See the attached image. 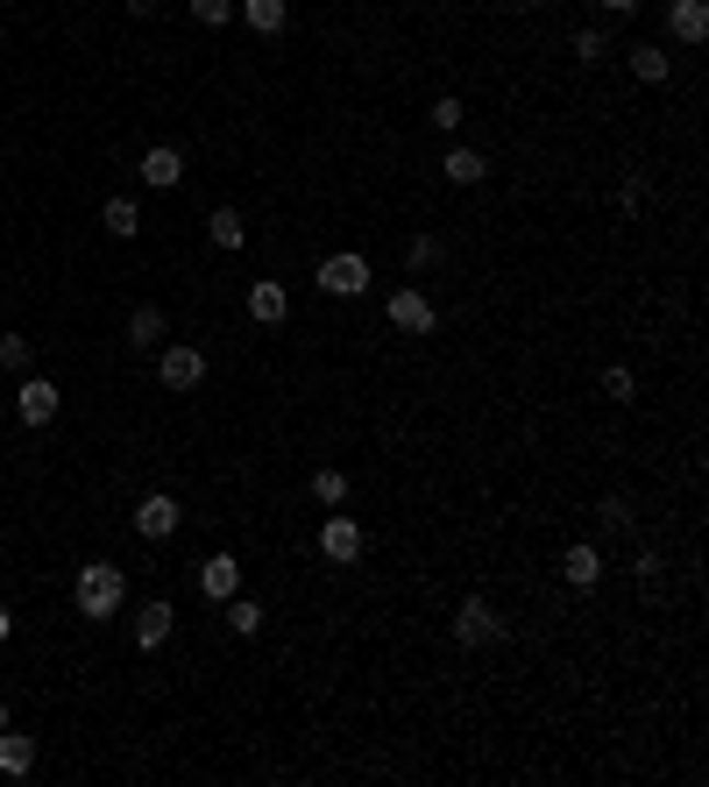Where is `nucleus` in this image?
Segmentation results:
<instances>
[{"label": "nucleus", "instance_id": "nucleus-1", "mask_svg": "<svg viewBox=\"0 0 709 787\" xmlns=\"http://www.w3.org/2000/svg\"><path fill=\"white\" fill-rule=\"evenodd\" d=\"M71 603H79V617H93V625H107V617L128 603V574L114 561H85L79 582H71Z\"/></svg>", "mask_w": 709, "mask_h": 787}, {"label": "nucleus", "instance_id": "nucleus-2", "mask_svg": "<svg viewBox=\"0 0 709 787\" xmlns=\"http://www.w3.org/2000/svg\"><path fill=\"white\" fill-rule=\"evenodd\" d=\"M312 284H320L327 298H362V292H369V255H355V249H334V255H320V270H312Z\"/></svg>", "mask_w": 709, "mask_h": 787}, {"label": "nucleus", "instance_id": "nucleus-3", "mask_svg": "<svg viewBox=\"0 0 709 787\" xmlns=\"http://www.w3.org/2000/svg\"><path fill=\"white\" fill-rule=\"evenodd\" d=\"M362 547H369V539H362V525L334 504V511L320 518V554H327L334 568H355V561H362Z\"/></svg>", "mask_w": 709, "mask_h": 787}, {"label": "nucleus", "instance_id": "nucleus-4", "mask_svg": "<svg viewBox=\"0 0 709 787\" xmlns=\"http://www.w3.org/2000/svg\"><path fill=\"white\" fill-rule=\"evenodd\" d=\"M57 404H65V390H57L50 376H22V390H14V419H22V426H50Z\"/></svg>", "mask_w": 709, "mask_h": 787}, {"label": "nucleus", "instance_id": "nucleus-5", "mask_svg": "<svg viewBox=\"0 0 709 787\" xmlns=\"http://www.w3.org/2000/svg\"><path fill=\"white\" fill-rule=\"evenodd\" d=\"M455 639H461V646H496V639H504V617H496L490 596H469V603L455 611Z\"/></svg>", "mask_w": 709, "mask_h": 787}, {"label": "nucleus", "instance_id": "nucleus-6", "mask_svg": "<svg viewBox=\"0 0 709 787\" xmlns=\"http://www.w3.org/2000/svg\"><path fill=\"white\" fill-rule=\"evenodd\" d=\"M157 376H163V390H199L206 384V355L199 347H171L163 341L157 347Z\"/></svg>", "mask_w": 709, "mask_h": 787}, {"label": "nucleus", "instance_id": "nucleus-7", "mask_svg": "<svg viewBox=\"0 0 709 787\" xmlns=\"http://www.w3.org/2000/svg\"><path fill=\"white\" fill-rule=\"evenodd\" d=\"M178 525H185V511H178V497H163V490H149L142 504H135V533L157 547V539H171Z\"/></svg>", "mask_w": 709, "mask_h": 787}, {"label": "nucleus", "instance_id": "nucleus-8", "mask_svg": "<svg viewBox=\"0 0 709 787\" xmlns=\"http://www.w3.org/2000/svg\"><path fill=\"white\" fill-rule=\"evenodd\" d=\"M390 327H398V334H433L441 312H433L426 292H390Z\"/></svg>", "mask_w": 709, "mask_h": 787}, {"label": "nucleus", "instance_id": "nucleus-9", "mask_svg": "<svg viewBox=\"0 0 709 787\" xmlns=\"http://www.w3.org/2000/svg\"><path fill=\"white\" fill-rule=\"evenodd\" d=\"M135 178H142V185H157V192H178V185H185V157H178L171 142H157V149H142Z\"/></svg>", "mask_w": 709, "mask_h": 787}, {"label": "nucleus", "instance_id": "nucleus-10", "mask_svg": "<svg viewBox=\"0 0 709 787\" xmlns=\"http://www.w3.org/2000/svg\"><path fill=\"white\" fill-rule=\"evenodd\" d=\"M199 596L206 603L241 596V561H235V554H206V561H199Z\"/></svg>", "mask_w": 709, "mask_h": 787}, {"label": "nucleus", "instance_id": "nucleus-11", "mask_svg": "<svg viewBox=\"0 0 709 787\" xmlns=\"http://www.w3.org/2000/svg\"><path fill=\"white\" fill-rule=\"evenodd\" d=\"M171 631H178V611H171L163 596L135 611V646H142V653H157V646H171Z\"/></svg>", "mask_w": 709, "mask_h": 787}, {"label": "nucleus", "instance_id": "nucleus-12", "mask_svg": "<svg viewBox=\"0 0 709 787\" xmlns=\"http://www.w3.org/2000/svg\"><path fill=\"white\" fill-rule=\"evenodd\" d=\"M561 582L568 589H596L603 582V547H596V539H575V547L561 554Z\"/></svg>", "mask_w": 709, "mask_h": 787}, {"label": "nucleus", "instance_id": "nucleus-13", "mask_svg": "<svg viewBox=\"0 0 709 787\" xmlns=\"http://www.w3.org/2000/svg\"><path fill=\"white\" fill-rule=\"evenodd\" d=\"M249 320L255 327H284V320H291V292H284V284H249Z\"/></svg>", "mask_w": 709, "mask_h": 787}, {"label": "nucleus", "instance_id": "nucleus-14", "mask_svg": "<svg viewBox=\"0 0 709 787\" xmlns=\"http://www.w3.org/2000/svg\"><path fill=\"white\" fill-rule=\"evenodd\" d=\"M235 14L255 28V36H284V22H291V0H235Z\"/></svg>", "mask_w": 709, "mask_h": 787}, {"label": "nucleus", "instance_id": "nucleus-15", "mask_svg": "<svg viewBox=\"0 0 709 787\" xmlns=\"http://www.w3.org/2000/svg\"><path fill=\"white\" fill-rule=\"evenodd\" d=\"M667 28H674V43H702L709 36V0H674Z\"/></svg>", "mask_w": 709, "mask_h": 787}, {"label": "nucleus", "instance_id": "nucleus-16", "mask_svg": "<svg viewBox=\"0 0 709 787\" xmlns=\"http://www.w3.org/2000/svg\"><path fill=\"white\" fill-rule=\"evenodd\" d=\"M163 334H171V327H163V306H135V312H128V347L157 355V347H163Z\"/></svg>", "mask_w": 709, "mask_h": 787}, {"label": "nucleus", "instance_id": "nucleus-17", "mask_svg": "<svg viewBox=\"0 0 709 787\" xmlns=\"http://www.w3.org/2000/svg\"><path fill=\"white\" fill-rule=\"evenodd\" d=\"M0 774H8V780L36 774V738H22V731H0Z\"/></svg>", "mask_w": 709, "mask_h": 787}, {"label": "nucleus", "instance_id": "nucleus-18", "mask_svg": "<svg viewBox=\"0 0 709 787\" xmlns=\"http://www.w3.org/2000/svg\"><path fill=\"white\" fill-rule=\"evenodd\" d=\"M441 178H447V185H482V178H490V163H482V149H447V157H441Z\"/></svg>", "mask_w": 709, "mask_h": 787}, {"label": "nucleus", "instance_id": "nucleus-19", "mask_svg": "<svg viewBox=\"0 0 709 787\" xmlns=\"http://www.w3.org/2000/svg\"><path fill=\"white\" fill-rule=\"evenodd\" d=\"M206 241H214V249H241V241H249V220L235 214V206H214V220H206Z\"/></svg>", "mask_w": 709, "mask_h": 787}, {"label": "nucleus", "instance_id": "nucleus-20", "mask_svg": "<svg viewBox=\"0 0 709 787\" xmlns=\"http://www.w3.org/2000/svg\"><path fill=\"white\" fill-rule=\"evenodd\" d=\"M100 227H107L114 241H135V235H142V214H135V199H107V206H100Z\"/></svg>", "mask_w": 709, "mask_h": 787}, {"label": "nucleus", "instance_id": "nucleus-21", "mask_svg": "<svg viewBox=\"0 0 709 787\" xmlns=\"http://www.w3.org/2000/svg\"><path fill=\"white\" fill-rule=\"evenodd\" d=\"M312 504H348V468H312Z\"/></svg>", "mask_w": 709, "mask_h": 787}, {"label": "nucleus", "instance_id": "nucleus-22", "mask_svg": "<svg viewBox=\"0 0 709 787\" xmlns=\"http://www.w3.org/2000/svg\"><path fill=\"white\" fill-rule=\"evenodd\" d=\"M631 574H639V596H645V603L667 596V561H660V554H639V561H631Z\"/></svg>", "mask_w": 709, "mask_h": 787}, {"label": "nucleus", "instance_id": "nucleus-23", "mask_svg": "<svg viewBox=\"0 0 709 787\" xmlns=\"http://www.w3.org/2000/svg\"><path fill=\"white\" fill-rule=\"evenodd\" d=\"M228 631L235 639H255V631H263V603L255 596H228Z\"/></svg>", "mask_w": 709, "mask_h": 787}, {"label": "nucleus", "instance_id": "nucleus-24", "mask_svg": "<svg viewBox=\"0 0 709 787\" xmlns=\"http://www.w3.org/2000/svg\"><path fill=\"white\" fill-rule=\"evenodd\" d=\"M631 79L667 85V50H660V43H639V50H631Z\"/></svg>", "mask_w": 709, "mask_h": 787}, {"label": "nucleus", "instance_id": "nucleus-25", "mask_svg": "<svg viewBox=\"0 0 709 787\" xmlns=\"http://www.w3.org/2000/svg\"><path fill=\"white\" fill-rule=\"evenodd\" d=\"M603 398H610V404H631V398H639V376H631L625 362H610V369H603Z\"/></svg>", "mask_w": 709, "mask_h": 787}, {"label": "nucleus", "instance_id": "nucleus-26", "mask_svg": "<svg viewBox=\"0 0 709 787\" xmlns=\"http://www.w3.org/2000/svg\"><path fill=\"white\" fill-rule=\"evenodd\" d=\"M441 255H447V241H441V235H412V241H404V263H412V270H433Z\"/></svg>", "mask_w": 709, "mask_h": 787}, {"label": "nucleus", "instance_id": "nucleus-27", "mask_svg": "<svg viewBox=\"0 0 709 787\" xmlns=\"http://www.w3.org/2000/svg\"><path fill=\"white\" fill-rule=\"evenodd\" d=\"M596 525H603L610 539H625V533H631V504H625V497H603V504H596Z\"/></svg>", "mask_w": 709, "mask_h": 787}, {"label": "nucleus", "instance_id": "nucleus-28", "mask_svg": "<svg viewBox=\"0 0 709 787\" xmlns=\"http://www.w3.org/2000/svg\"><path fill=\"white\" fill-rule=\"evenodd\" d=\"M568 50H575V65H603V50H610V43H603V28H575V43H568Z\"/></svg>", "mask_w": 709, "mask_h": 787}, {"label": "nucleus", "instance_id": "nucleus-29", "mask_svg": "<svg viewBox=\"0 0 709 787\" xmlns=\"http://www.w3.org/2000/svg\"><path fill=\"white\" fill-rule=\"evenodd\" d=\"M461 121H469V107H461L455 93H441V100H433V128H441V135H455Z\"/></svg>", "mask_w": 709, "mask_h": 787}, {"label": "nucleus", "instance_id": "nucleus-30", "mask_svg": "<svg viewBox=\"0 0 709 787\" xmlns=\"http://www.w3.org/2000/svg\"><path fill=\"white\" fill-rule=\"evenodd\" d=\"M185 8H192V22H206V28L235 22V0H185Z\"/></svg>", "mask_w": 709, "mask_h": 787}, {"label": "nucleus", "instance_id": "nucleus-31", "mask_svg": "<svg viewBox=\"0 0 709 787\" xmlns=\"http://www.w3.org/2000/svg\"><path fill=\"white\" fill-rule=\"evenodd\" d=\"M28 355H36L28 334H0V369H28Z\"/></svg>", "mask_w": 709, "mask_h": 787}, {"label": "nucleus", "instance_id": "nucleus-32", "mask_svg": "<svg viewBox=\"0 0 709 787\" xmlns=\"http://www.w3.org/2000/svg\"><path fill=\"white\" fill-rule=\"evenodd\" d=\"M14 639V611H8V596H0V646Z\"/></svg>", "mask_w": 709, "mask_h": 787}, {"label": "nucleus", "instance_id": "nucleus-33", "mask_svg": "<svg viewBox=\"0 0 709 787\" xmlns=\"http://www.w3.org/2000/svg\"><path fill=\"white\" fill-rule=\"evenodd\" d=\"M603 8H610V14H639V0H603Z\"/></svg>", "mask_w": 709, "mask_h": 787}, {"label": "nucleus", "instance_id": "nucleus-34", "mask_svg": "<svg viewBox=\"0 0 709 787\" xmlns=\"http://www.w3.org/2000/svg\"><path fill=\"white\" fill-rule=\"evenodd\" d=\"M121 8H128V14H149V8H157V0H121Z\"/></svg>", "mask_w": 709, "mask_h": 787}, {"label": "nucleus", "instance_id": "nucleus-35", "mask_svg": "<svg viewBox=\"0 0 709 787\" xmlns=\"http://www.w3.org/2000/svg\"><path fill=\"white\" fill-rule=\"evenodd\" d=\"M504 8H518V14H525V8H539V0H504Z\"/></svg>", "mask_w": 709, "mask_h": 787}, {"label": "nucleus", "instance_id": "nucleus-36", "mask_svg": "<svg viewBox=\"0 0 709 787\" xmlns=\"http://www.w3.org/2000/svg\"><path fill=\"white\" fill-rule=\"evenodd\" d=\"M0 731H8V703H0Z\"/></svg>", "mask_w": 709, "mask_h": 787}]
</instances>
